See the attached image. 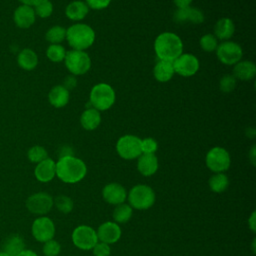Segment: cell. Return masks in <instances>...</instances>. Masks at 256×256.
Returning <instances> with one entry per match:
<instances>
[{"label": "cell", "mask_w": 256, "mask_h": 256, "mask_svg": "<svg viewBox=\"0 0 256 256\" xmlns=\"http://www.w3.org/2000/svg\"><path fill=\"white\" fill-rule=\"evenodd\" d=\"M32 7L35 15L40 18H47L53 12V4L50 0H37Z\"/></svg>", "instance_id": "32"}, {"label": "cell", "mask_w": 256, "mask_h": 256, "mask_svg": "<svg viewBox=\"0 0 256 256\" xmlns=\"http://www.w3.org/2000/svg\"><path fill=\"white\" fill-rule=\"evenodd\" d=\"M154 51L159 60L173 62L183 53V42L173 32H163L154 41Z\"/></svg>", "instance_id": "2"}, {"label": "cell", "mask_w": 256, "mask_h": 256, "mask_svg": "<svg viewBox=\"0 0 256 256\" xmlns=\"http://www.w3.org/2000/svg\"><path fill=\"white\" fill-rule=\"evenodd\" d=\"M13 20L16 26L21 29H27L31 27L36 20V15L33 7L23 4L18 6L14 11Z\"/></svg>", "instance_id": "16"}, {"label": "cell", "mask_w": 256, "mask_h": 256, "mask_svg": "<svg viewBox=\"0 0 256 256\" xmlns=\"http://www.w3.org/2000/svg\"><path fill=\"white\" fill-rule=\"evenodd\" d=\"M27 157L32 163H39L43 161L44 159L48 158V153L47 150L40 145H35L32 146L28 152H27Z\"/></svg>", "instance_id": "33"}, {"label": "cell", "mask_w": 256, "mask_h": 256, "mask_svg": "<svg viewBox=\"0 0 256 256\" xmlns=\"http://www.w3.org/2000/svg\"><path fill=\"white\" fill-rule=\"evenodd\" d=\"M249 158H250L252 164L255 165V145L252 146V148H251V150L249 152Z\"/></svg>", "instance_id": "46"}, {"label": "cell", "mask_w": 256, "mask_h": 256, "mask_svg": "<svg viewBox=\"0 0 256 256\" xmlns=\"http://www.w3.org/2000/svg\"><path fill=\"white\" fill-rule=\"evenodd\" d=\"M16 256H37V254L32 251V250H27V249H24L23 251H21L19 254H17Z\"/></svg>", "instance_id": "45"}, {"label": "cell", "mask_w": 256, "mask_h": 256, "mask_svg": "<svg viewBox=\"0 0 256 256\" xmlns=\"http://www.w3.org/2000/svg\"><path fill=\"white\" fill-rule=\"evenodd\" d=\"M172 63L174 72L182 77L195 75L200 67L198 58L190 53H182Z\"/></svg>", "instance_id": "11"}, {"label": "cell", "mask_w": 256, "mask_h": 256, "mask_svg": "<svg viewBox=\"0 0 256 256\" xmlns=\"http://www.w3.org/2000/svg\"><path fill=\"white\" fill-rule=\"evenodd\" d=\"M192 1H193V0H173L175 6H176L178 9L189 7L190 4L192 3Z\"/></svg>", "instance_id": "43"}, {"label": "cell", "mask_w": 256, "mask_h": 256, "mask_svg": "<svg viewBox=\"0 0 256 256\" xmlns=\"http://www.w3.org/2000/svg\"><path fill=\"white\" fill-rule=\"evenodd\" d=\"M215 51L218 60L225 65H235L243 56L241 46L233 41H223L218 44Z\"/></svg>", "instance_id": "10"}, {"label": "cell", "mask_w": 256, "mask_h": 256, "mask_svg": "<svg viewBox=\"0 0 256 256\" xmlns=\"http://www.w3.org/2000/svg\"><path fill=\"white\" fill-rule=\"evenodd\" d=\"M95 31L85 23H75L66 29V40L74 50L84 51L95 41Z\"/></svg>", "instance_id": "3"}, {"label": "cell", "mask_w": 256, "mask_h": 256, "mask_svg": "<svg viewBox=\"0 0 256 256\" xmlns=\"http://www.w3.org/2000/svg\"><path fill=\"white\" fill-rule=\"evenodd\" d=\"M89 13V8L84 1L75 0L70 2L65 9V15L71 21H81Z\"/></svg>", "instance_id": "21"}, {"label": "cell", "mask_w": 256, "mask_h": 256, "mask_svg": "<svg viewBox=\"0 0 256 256\" xmlns=\"http://www.w3.org/2000/svg\"><path fill=\"white\" fill-rule=\"evenodd\" d=\"M17 64L23 70L31 71L35 69L38 64V56L30 48L22 49L17 55Z\"/></svg>", "instance_id": "26"}, {"label": "cell", "mask_w": 256, "mask_h": 256, "mask_svg": "<svg viewBox=\"0 0 256 256\" xmlns=\"http://www.w3.org/2000/svg\"><path fill=\"white\" fill-rule=\"evenodd\" d=\"M101 123V115L100 111L96 110L93 107L86 108L80 116V124L81 126L88 131L96 129Z\"/></svg>", "instance_id": "24"}, {"label": "cell", "mask_w": 256, "mask_h": 256, "mask_svg": "<svg viewBox=\"0 0 256 256\" xmlns=\"http://www.w3.org/2000/svg\"><path fill=\"white\" fill-rule=\"evenodd\" d=\"M54 201L50 194L46 192H37L32 194L26 200L27 209L33 213L38 215H44L48 213L53 207Z\"/></svg>", "instance_id": "12"}, {"label": "cell", "mask_w": 256, "mask_h": 256, "mask_svg": "<svg viewBox=\"0 0 256 256\" xmlns=\"http://www.w3.org/2000/svg\"><path fill=\"white\" fill-rule=\"evenodd\" d=\"M234 31H235L234 22L228 17L220 18L214 25V36L217 39H220L223 41H228L233 36Z\"/></svg>", "instance_id": "22"}, {"label": "cell", "mask_w": 256, "mask_h": 256, "mask_svg": "<svg viewBox=\"0 0 256 256\" xmlns=\"http://www.w3.org/2000/svg\"><path fill=\"white\" fill-rule=\"evenodd\" d=\"M87 174V166L83 160L73 156L60 157L56 162V176L64 183L75 184Z\"/></svg>", "instance_id": "1"}, {"label": "cell", "mask_w": 256, "mask_h": 256, "mask_svg": "<svg viewBox=\"0 0 256 256\" xmlns=\"http://www.w3.org/2000/svg\"><path fill=\"white\" fill-rule=\"evenodd\" d=\"M137 159V169L141 175L149 177L157 172L159 164L155 154H141Z\"/></svg>", "instance_id": "19"}, {"label": "cell", "mask_w": 256, "mask_h": 256, "mask_svg": "<svg viewBox=\"0 0 256 256\" xmlns=\"http://www.w3.org/2000/svg\"><path fill=\"white\" fill-rule=\"evenodd\" d=\"M236 87V78L232 74L222 76L219 82V88L224 93H230Z\"/></svg>", "instance_id": "36"}, {"label": "cell", "mask_w": 256, "mask_h": 256, "mask_svg": "<svg viewBox=\"0 0 256 256\" xmlns=\"http://www.w3.org/2000/svg\"><path fill=\"white\" fill-rule=\"evenodd\" d=\"M173 63L166 60H159L154 68L153 75L158 82H168L174 75Z\"/></svg>", "instance_id": "25"}, {"label": "cell", "mask_w": 256, "mask_h": 256, "mask_svg": "<svg viewBox=\"0 0 256 256\" xmlns=\"http://www.w3.org/2000/svg\"><path fill=\"white\" fill-rule=\"evenodd\" d=\"M133 214V208L129 204H119L116 205L113 211V219L117 224H123L128 222Z\"/></svg>", "instance_id": "29"}, {"label": "cell", "mask_w": 256, "mask_h": 256, "mask_svg": "<svg viewBox=\"0 0 256 256\" xmlns=\"http://www.w3.org/2000/svg\"><path fill=\"white\" fill-rule=\"evenodd\" d=\"M61 251V246L59 242L54 239L44 242L43 253L45 256H58Z\"/></svg>", "instance_id": "37"}, {"label": "cell", "mask_w": 256, "mask_h": 256, "mask_svg": "<svg viewBox=\"0 0 256 256\" xmlns=\"http://www.w3.org/2000/svg\"><path fill=\"white\" fill-rule=\"evenodd\" d=\"M200 46L205 52H213L217 49L218 39L214 36V34H204L200 38Z\"/></svg>", "instance_id": "35"}, {"label": "cell", "mask_w": 256, "mask_h": 256, "mask_svg": "<svg viewBox=\"0 0 256 256\" xmlns=\"http://www.w3.org/2000/svg\"><path fill=\"white\" fill-rule=\"evenodd\" d=\"M255 215H256V213H255V211H253L252 214H251V216H250L249 219H248V225H249V228H250V230H251L252 232H255V230H256V219H255Z\"/></svg>", "instance_id": "44"}, {"label": "cell", "mask_w": 256, "mask_h": 256, "mask_svg": "<svg viewBox=\"0 0 256 256\" xmlns=\"http://www.w3.org/2000/svg\"><path fill=\"white\" fill-rule=\"evenodd\" d=\"M73 244L80 250L88 251L92 250L95 244L98 242L96 230L88 225L77 226L71 235Z\"/></svg>", "instance_id": "9"}, {"label": "cell", "mask_w": 256, "mask_h": 256, "mask_svg": "<svg viewBox=\"0 0 256 256\" xmlns=\"http://www.w3.org/2000/svg\"><path fill=\"white\" fill-rule=\"evenodd\" d=\"M116 151L118 155L125 160H133L141 154V138L127 134L121 136L116 143Z\"/></svg>", "instance_id": "8"}, {"label": "cell", "mask_w": 256, "mask_h": 256, "mask_svg": "<svg viewBox=\"0 0 256 256\" xmlns=\"http://www.w3.org/2000/svg\"><path fill=\"white\" fill-rule=\"evenodd\" d=\"M116 99L115 91L107 83H98L94 85L90 91L89 103L98 111H106L110 109Z\"/></svg>", "instance_id": "4"}, {"label": "cell", "mask_w": 256, "mask_h": 256, "mask_svg": "<svg viewBox=\"0 0 256 256\" xmlns=\"http://www.w3.org/2000/svg\"><path fill=\"white\" fill-rule=\"evenodd\" d=\"M70 93L63 85H56L48 93V101L55 108H62L69 102Z\"/></svg>", "instance_id": "23"}, {"label": "cell", "mask_w": 256, "mask_h": 256, "mask_svg": "<svg viewBox=\"0 0 256 256\" xmlns=\"http://www.w3.org/2000/svg\"><path fill=\"white\" fill-rule=\"evenodd\" d=\"M203 12L196 7H186L177 9L173 14V19L177 23H193L200 24L204 21Z\"/></svg>", "instance_id": "17"}, {"label": "cell", "mask_w": 256, "mask_h": 256, "mask_svg": "<svg viewBox=\"0 0 256 256\" xmlns=\"http://www.w3.org/2000/svg\"><path fill=\"white\" fill-rule=\"evenodd\" d=\"M25 248V243L23 238L18 234L10 235L4 242L3 252L7 253L9 256H16Z\"/></svg>", "instance_id": "27"}, {"label": "cell", "mask_w": 256, "mask_h": 256, "mask_svg": "<svg viewBox=\"0 0 256 256\" xmlns=\"http://www.w3.org/2000/svg\"><path fill=\"white\" fill-rule=\"evenodd\" d=\"M158 149V143L155 139L147 137L141 139V151L142 154H155Z\"/></svg>", "instance_id": "38"}, {"label": "cell", "mask_w": 256, "mask_h": 256, "mask_svg": "<svg viewBox=\"0 0 256 256\" xmlns=\"http://www.w3.org/2000/svg\"><path fill=\"white\" fill-rule=\"evenodd\" d=\"M102 197L108 204L116 206L126 201L127 191L120 183L111 182L103 187Z\"/></svg>", "instance_id": "14"}, {"label": "cell", "mask_w": 256, "mask_h": 256, "mask_svg": "<svg viewBox=\"0 0 256 256\" xmlns=\"http://www.w3.org/2000/svg\"><path fill=\"white\" fill-rule=\"evenodd\" d=\"M23 5H28V6H33L37 0H19Z\"/></svg>", "instance_id": "47"}, {"label": "cell", "mask_w": 256, "mask_h": 256, "mask_svg": "<svg viewBox=\"0 0 256 256\" xmlns=\"http://www.w3.org/2000/svg\"><path fill=\"white\" fill-rule=\"evenodd\" d=\"M88 8L94 9V10H102L109 6L111 3V0H85L84 1Z\"/></svg>", "instance_id": "40"}, {"label": "cell", "mask_w": 256, "mask_h": 256, "mask_svg": "<svg viewBox=\"0 0 256 256\" xmlns=\"http://www.w3.org/2000/svg\"><path fill=\"white\" fill-rule=\"evenodd\" d=\"M64 63L68 71L74 75H83L91 67V59L88 53L81 50H70L66 52Z\"/></svg>", "instance_id": "6"}, {"label": "cell", "mask_w": 256, "mask_h": 256, "mask_svg": "<svg viewBox=\"0 0 256 256\" xmlns=\"http://www.w3.org/2000/svg\"><path fill=\"white\" fill-rule=\"evenodd\" d=\"M53 201H54L56 208L61 213L67 214L73 210V206H74L73 200L66 195H59L55 199H53Z\"/></svg>", "instance_id": "34"}, {"label": "cell", "mask_w": 256, "mask_h": 256, "mask_svg": "<svg viewBox=\"0 0 256 256\" xmlns=\"http://www.w3.org/2000/svg\"><path fill=\"white\" fill-rule=\"evenodd\" d=\"M232 75L242 81L251 80L256 75V65L249 60H240L234 65Z\"/></svg>", "instance_id": "20"}, {"label": "cell", "mask_w": 256, "mask_h": 256, "mask_svg": "<svg viewBox=\"0 0 256 256\" xmlns=\"http://www.w3.org/2000/svg\"><path fill=\"white\" fill-rule=\"evenodd\" d=\"M66 52V49L61 44H50L46 50V56L50 61L59 63L64 61Z\"/></svg>", "instance_id": "31"}, {"label": "cell", "mask_w": 256, "mask_h": 256, "mask_svg": "<svg viewBox=\"0 0 256 256\" xmlns=\"http://www.w3.org/2000/svg\"><path fill=\"white\" fill-rule=\"evenodd\" d=\"M34 175L40 182H50L56 176V162L48 157L37 163L34 169Z\"/></svg>", "instance_id": "18"}, {"label": "cell", "mask_w": 256, "mask_h": 256, "mask_svg": "<svg viewBox=\"0 0 256 256\" xmlns=\"http://www.w3.org/2000/svg\"><path fill=\"white\" fill-rule=\"evenodd\" d=\"M76 85H77V79H76V77H75L74 75L70 74V75H68V76L65 77V79H64V81H63V86H64L68 91L71 90V89H74V88L76 87Z\"/></svg>", "instance_id": "41"}, {"label": "cell", "mask_w": 256, "mask_h": 256, "mask_svg": "<svg viewBox=\"0 0 256 256\" xmlns=\"http://www.w3.org/2000/svg\"><path fill=\"white\" fill-rule=\"evenodd\" d=\"M45 38L51 44H60L66 38V29L60 25L52 26L47 30Z\"/></svg>", "instance_id": "30"}, {"label": "cell", "mask_w": 256, "mask_h": 256, "mask_svg": "<svg viewBox=\"0 0 256 256\" xmlns=\"http://www.w3.org/2000/svg\"><path fill=\"white\" fill-rule=\"evenodd\" d=\"M129 205L136 210H147L151 208L156 200L154 190L145 184L133 186L127 194Z\"/></svg>", "instance_id": "5"}, {"label": "cell", "mask_w": 256, "mask_h": 256, "mask_svg": "<svg viewBox=\"0 0 256 256\" xmlns=\"http://www.w3.org/2000/svg\"><path fill=\"white\" fill-rule=\"evenodd\" d=\"M96 233H97L98 241H101L110 245L120 240L122 235V230L120 228V225L117 224L116 222L106 221L98 227Z\"/></svg>", "instance_id": "15"}, {"label": "cell", "mask_w": 256, "mask_h": 256, "mask_svg": "<svg viewBox=\"0 0 256 256\" xmlns=\"http://www.w3.org/2000/svg\"><path fill=\"white\" fill-rule=\"evenodd\" d=\"M211 191L215 193L224 192L229 186V179L225 173H214L208 181Z\"/></svg>", "instance_id": "28"}, {"label": "cell", "mask_w": 256, "mask_h": 256, "mask_svg": "<svg viewBox=\"0 0 256 256\" xmlns=\"http://www.w3.org/2000/svg\"><path fill=\"white\" fill-rule=\"evenodd\" d=\"M92 252L94 256H110L111 248L109 244L98 241L92 248Z\"/></svg>", "instance_id": "39"}, {"label": "cell", "mask_w": 256, "mask_h": 256, "mask_svg": "<svg viewBox=\"0 0 256 256\" xmlns=\"http://www.w3.org/2000/svg\"><path fill=\"white\" fill-rule=\"evenodd\" d=\"M205 163L209 170L214 173H224L231 164V157L229 152L223 147L211 148L205 157Z\"/></svg>", "instance_id": "7"}, {"label": "cell", "mask_w": 256, "mask_h": 256, "mask_svg": "<svg viewBox=\"0 0 256 256\" xmlns=\"http://www.w3.org/2000/svg\"><path fill=\"white\" fill-rule=\"evenodd\" d=\"M74 155V152H73V149L70 147V146H63L60 148V151H59V158L60 157H65V156H73Z\"/></svg>", "instance_id": "42"}, {"label": "cell", "mask_w": 256, "mask_h": 256, "mask_svg": "<svg viewBox=\"0 0 256 256\" xmlns=\"http://www.w3.org/2000/svg\"><path fill=\"white\" fill-rule=\"evenodd\" d=\"M32 235L38 242H46L53 239L55 235V224L54 222L46 216H41L36 218L32 224Z\"/></svg>", "instance_id": "13"}, {"label": "cell", "mask_w": 256, "mask_h": 256, "mask_svg": "<svg viewBox=\"0 0 256 256\" xmlns=\"http://www.w3.org/2000/svg\"><path fill=\"white\" fill-rule=\"evenodd\" d=\"M0 256H9L7 253H5V252H3V251H1L0 252Z\"/></svg>", "instance_id": "48"}]
</instances>
